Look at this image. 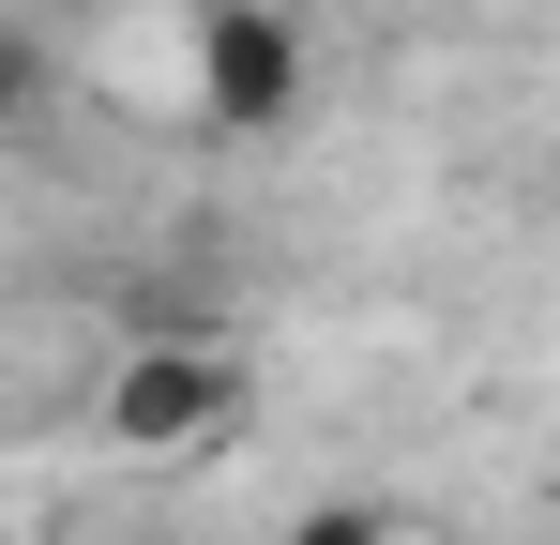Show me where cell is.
Here are the masks:
<instances>
[{"instance_id": "1", "label": "cell", "mask_w": 560, "mask_h": 545, "mask_svg": "<svg viewBox=\"0 0 560 545\" xmlns=\"http://www.w3.org/2000/svg\"><path fill=\"white\" fill-rule=\"evenodd\" d=\"M92 409H106V454H212L228 425H243V349L228 334H137V349L92 379Z\"/></svg>"}, {"instance_id": "2", "label": "cell", "mask_w": 560, "mask_h": 545, "mask_svg": "<svg viewBox=\"0 0 560 545\" xmlns=\"http://www.w3.org/2000/svg\"><path fill=\"white\" fill-rule=\"evenodd\" d=\"M288 106H303L288 0H212V15H197V121H212V137H273Z\"/></svg>"}, {"instance_id": "3", "label": "cell", "mask_w": 560, "mask_h": 545, "mask_svg": "<svg viewBox=\"0 0 560 545\" xmlns=\"http://www.w3.org/2000/svg\"><path fill=\"white\" fill-rule=\"evenodd\" d=\"M273 545H409V531H394V500H303Z\"/></svg>"}, {"instance_id": "4", "label": "cell", "mask_w": 560, "mask_h": 545, "mask_svg": "<svg viewBox=\"0 0 560 545\" xmlns=\"http://www.w3.org/2000/svg\"><path fill=\"white\" fill-rule=\"evenodd\" d=\"M31 121H46V46H31V31H0V152H15Z\"/></svg>"}]
</instances>
